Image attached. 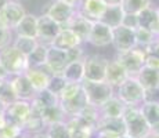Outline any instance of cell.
Returning <instances> with one entry per match:
<instances>
[{
  "instance_id": "3",
  "label": "cell",
  "mask_w": 159,
  "mask_h": 138,
  "mask_svg": "<svg viewBox=\"0 0 159 138\" xmlns=\"http://www.w3.org/2000/svg\"><path fill=\"white\" fill-rule=\"evenodd\" d=\"M84 94H86L87 102L97 108L105 104L109 98L115 96V88L109 86L107 82H89L83 80L80 83Z\"/></svg>"
},
{
  "instance_id": "10",
  "label": "cell",
  "mask_w": 159,
  "mask_h": 138,
  "mask_svg": "<svg viewBox=\"0 0 159 138\" xmlns=\"http://www.w3.org/2000/svg\"><path fill=\"white\" fill-rule=\"evenodd\" d=\"M76 11H78V8L72 7L68 3L61 2V0H54L46 11V15H48L53 21H56L58 25L65 28Z\"/></svg>"
},
{
  "instance_id": "31",
  "label": "cell",
  "mask_w": 159,
  "mask_h": 138,
  "mask_svg": "<svg viewBox=\"0 0 159 138\" xmlns=\"http://www.w3.org/2000/svg\"><path fill=\"white\" fill-rule=\"evenodd\" d=\"M39 43L40 42H39L38 39L25 38V36H17V38L14 39V42H13V46L17 48V50H20L26 58H28L29 55L32 54V51L38 47Z\"/></svg>"
},
{
  "instance_id": "37",
  "label": "cell",
  "mask_w": 159,
  "mask_h": 138,
  "mask_svg": "<svg viewBox=\"0 0 159 138\" xmlns=\"http://www.w3.org/2000/svg\"><path fill=\"white\" fill-rule=\"evenodd\" d=\"M66 82L65 78L62 75H51L50 78V82H48V86H47V90L51 91L53 94H56L58 97L61 94V91L64 90V87L66 86Z\"/></svg>"
},
{
  "instance_id": "52",
  "label": "cell",
  "mask_w": 159,
  "mask_h": 138,
  "mask_svg": "<svg viewBox=\"0 0 159 138\" xmlns=\"http://www.w3.org/2000/svg\"><path fill=\"white\" fill-rule=\"evenodd\" d=\"M94 138H109V137H105V136H101V134H96Z\"/></svg>"
},
{
  "instance_id": "4",
  "label": "cell",
  "mask_w": 159,
  "mask_h": 138,
  "mask_svg": "<svg viewBox=\"0 0 159 138\" xmlns=\"http://www.w3.org/2000/svg\"><path fill=\"white\" fill-rule=\"evenodd\" d=\"M118 93L115 94L126 106H140L144 102L145 90L137 78L130 76L125 83H122L118 88Z\"/></svg>"
},
{
  "instance_id": "49",
  "label": "cell",
  "mask_w": 159,
  "mask_h": 138,
  "mask_svg": "<svg viewBox=\"0 0 159 138\" xmlns=\"http://www.w3.org/2000/svg\"><path fill=\"white\" fill-rule=\"evenodd\" d=\"M108 6H116V4H120L122 0H104Z\"/></svg>"
},
{
  "instance_id": "33",
  "label": "cell",
  "mask_w": 159,
  "mask_h": 138,
  "mask_svg": "<svg viewBox=\"0 0 159 138\" xmlns=\"http://www.w3.org/2000/svg\"><path fill=\"white\" fill-rule=\"evenodd\" d=\"M43 127H46V126H44L43 120H42V118H40V113H39L38 110L32 109V113H30L28 122H26L25 126H24V131L36 134V133L43 131Z\"/></svg>"
},
{
  "instance_id": "41",
  "label": "cell",
  "mask_w": 159,
  "mask_h": 138,
  "mask_svg": "<svg viewBox=\"0 0 159 138\" xmlns=\"http://www.w3.org/2000/svg\"><path fill=\"white\" fill-rule=\"evenodd\" d=\"M66 54V60H68V64L69 62H75V61H83L84 60V51L82 48V46H76L73 48H69V50L65 51Z\"/></svg>"
},
{
  "instance_id": "39",
  "label": "cell",
  "mask_w": 159,
  "mask_h": 138,
  "mask_svg": "<svg viewBox=\"0 0 159 138\" xmlns=\"http://www.w3.org/2000/svg\"><path fill=\"white\" fill-rule=\"evenodd\" d=\"M22 133H24V130L20 126L7 122V123L0 128V138H17Z\"/></svg>"
},
{
  "instance_id": "48",
  "label": "cell",
  "mask_w": 159,
  "mask_h": 138,
  "mask_svg": "<svg viewBox=\"0 0 159 138\" xmlns=\"http://www.w3.org/2000/svg\"><path fill=\"white\" fill-rule=\"evenodd\" d=\"M7 78H10V76L7 75V73H6V70L2 68V66H0V83H2L3 80H4V79H7Z\"/></svg>"
},
{
  "instance_id": "47",
  "label": "cell",
  "mask_w": 159,
  "mask_h": 138,
  "mask_svg": "<svg viewBox=\"0 0 159 138\" xmlns=\"http://www.w3.org/2000/svg\"><path fill=\"white\" fill-rule=\"evenodd\" d=\"M30 138H50L47 136V133H43V131H40V133H36V134H32V137Z\"/></svg>"
},
{
  "instance_id": "44",
  "label": "cell",
  "mask_w": 159,
  "mask_h": 138,
  "mask_svg": "<svg viewBox=\"0 0 159 138\" xmlns=\"http://www.w3.org/2000/svg\"><path fill=\"white\" fill-rule=\"evenodd\" d=\"M144 50H145L147 54H155V55H158L159 57V38L155 39V40L152 42L148 47H145Z\"/></svg>"
},
{
  "instance_id": "22",
  "label": "cell",
  "mask_w": 159,
  "mask_h": 138,
  "mask_svg": "<svg viewBox=\"0 0 159 138\" xmlns=\"http://www.w3.org/2000/svg\"><path fill=\"white\" fill-rule=\"evenodd\" d=\"M137 20H139V26L145 28V29L151 30L154 35L159 36V18L157 8L147 7L140 14H137Z\"/></svg>"
},
{
  "instance_id": "21",
  "label": "cell",
  "mask_w": 159,
  "mask_h": 138,
  "mask_svg": "<svg viewBox=\"0 0 159 138\" xmlns=\"http://www.w3.org/2000/svg\"><path fill=\"white\" fill-rule=\"evenodd\" d=\"M87 104L89 102H87L86 94H84L83 88H82L76 96H73L72 98H69V100L64 101V102H60V105H61V108L64 109V112H65L66 118H72V116H76L78 113H80L82 109H83Z\"/></svg>"
},
{
  "instance_id": "19",
  "label": "cell",
  "mask_w": 159,
  "mask_h": 138,
  "mask_svg": "<svg viewBox=\"0 0 159 138\" xmlns=\"http://www.w3.org/2000/svg\"><path fill=\"white\" fill-rule=\"evenodd\" d=\"M80 44H82L80 39H79L69 28H62V29L60 30V33L56 36V39L51 42L50 46H53L54 48H58V50L66 51V50H69V48H73Z\"/></svg>"
},
{
  "instance_id": "2",
  "label": "cell",
  "mask_w": 159,
  "mask_h": 138,
  "mask_svg": "<svg viewBox=\"0 0 159 138\" xmlns=\"http://www.w3.org/2000/svg\"><path fill=\"white\" fill-rule=\"evenodd\" d=\"M0 66L11 78L25 73L29 68V62L28 58L11 44L0 51Z\"/></svg>"
},
{
  "instance_id": "29",
  "label": "cell",
  "mask_w": 159,
  "mask_h": 138,
  "mask_svg": "<svg viewBox=\"0 0 159 138\" xmlns=\"http://www.w3.org/2000/svg\"><path fill=\"white\" fill-rule=\"evenodd\" d=\"M47 51L48 44L44 43H39L38 47L32 51V54L28 57L29 66H35V68H44L46 60H47Z\"/></svg>"
},
{
  "instance_id": "20",
  "label": "cell",
  "mask_w": 159,
  "mask_h": 138,
  "mask_svg": "<svg viewBox=\"0 0 159 138\" xmlns=\"http://www.w3.org/2000/svg\"><path fill=\"white\" fill-rule=\"evenodd\" d=\"M25 76L28 78V80L30 82L32 87L35 88V91H42L46 90L50 82L51 75L43 68H35V66H29L25 72Z\"/></svg>"
},
{
  "instance_id": "7",
  "label": "cell",
  "mask_w": 159,
  "mask_h": 138,
  "mask_svg": "<svg viewBox=\"0 0 159 138\" xmlns=\"http://www.w3.org/2000/svg\"><path fill=\"white\" fill-rule=\"evenodd\" d=\"M30 113H32V104L30 101L25 100H15L14 102H11L10 105L4 108V115L7 122L20 126L22 130L25 123L28 122Z\"/></svg>"
},
{
  "instance_id": "34",
  "label": "cell",
  "mask_w": 159,
  "mask_h": 138,
  "mask_svg": "<svg viewBox=\"0 0 159 138\" xmlns=\"http://www.w3.org/2000/svg\"><path fill=\"white\" fill-rule=\"evenodd\" d=\"M15 100H17V97H15L13 86H11L10 78H7L0 83V102L4 106H7L11 102H14Z\"/></svg>"
},
{
  "instance_id": "28",
  "label": "cell",
  "mask_w": 159,
  "mask_h": 138,
  "mask_svg": "<svg viewBox=\"0 0 159 138\" xmlns=\"http://www.w3.org/2000/svg\"><path fill=\"white\" fill-rule=\"evenodd\" d=\"M62 76L69 83H82L84 80V66L83 61H75L69 62L66 68L64 69Z\"/></svg>"
},
{
  "instance_id": "53",
  "label": "cell",
  "mask_w": 159,
  "mask_h": 138,
  "mask_svg": "<svg viewBox=\"0 0 159 138\" xmlns=\"http://www.w3.org/2000/svg\"><path fill=\"white\" fill-rule=\"evenodd\" d=\"M145 138H159V136H155V134H152V133H151L148 137H145Z\"/></svg>"
},
{
  "instance_id": "8",
  "label": "cell",
  "mask_w": 159,
  "mask_h": 138,
  "mask_svg": "<svg viewBox=\"0 0 159 138\" xmlns=\"http://www.w3.org/2000/svg\"><path fill=\"white\" fill-rule=\"evenodd\" d=\"M96 134L109 138H120L126 136V126L122 118H100L96 124Z\"/></svg>"
},
{
  "instance_id": "27",
  "label": "cell",
  "mask_w": 159,
  "mask_h": 138,
  "mask_svg": "<svg viewBox=\"0 0 159 138\" xmlns=\"http://www.w3.org/2000/svg\"><path fill=\"white\" fill-rule=\"evenodd\" d=\"M136 78L140 82V84L144 87V90H157V88H159V70L149 69L144 66Z\"/></svg>"
},
{
  "instance_id": "15",
  "label": "cell",
  "mask_w": 159,
  "mask_h": 138,
  "mask_svg": "<svg viewBox=\"0 0 159 138\" xmlns=\"http://www.w3.org/2000/svg\"><path fill=\"white\" fill-rule=\"evenodd\" d=\"M107 7L108 4L104 0H82L78 11L91 22H97L101 20Z\"/></svg>"
},
{
  "instance_id": "6",
  "label": "cell",
  "mask_w": 159,
  "mask_h": 138,
  "mask_svg": "<svg viewBox=\"0 0 159 138\" xmlns=\"http://www.w3.org/2000/svg\"><path fill=\"white\" fill-rule=\"evenodd\" d=\"M108 60L102 55L91 54L86 55L83 60L84 80L89 82H105V72Z\"/></svg>"
},
{
  "instance_id": "1",
  "label": "cell",
  "mask_w": 159,
  "mask_h": 138,
  "mask_svg": "<svg viewBox=\"0 0 159 138\" xmlns=\"http://www.w3.org/2000/svg\"><path fill=\"white\" fill-rule=\"evenodd\" d=\"M122 119L126 126V134L133 138H145L151 134V126L145 120L140 106H126Z\"/></svg>"
},
{
  "instance_id": "23",
  "label": "cell",
  "mask_w": 159,
  "mask_h": 138,
  "mask_svg": "<svg viewBox=\"0 0 159 138\" xmlns=\"http://www.w3.org/2000/svg\"><path fill=\"white\" fill-rule=\"evenodd\" d=\"M14 30L17 33V36L38 39V17L26 13V15L21 20V22L18 24Z\"/></svg>"
},
{
  "instance_id": "32",
  "label": "cell",
  "mask_w": 159,
  "mask_h": 138,
  "mask_svg": "<svg viewBox=\"0 0 159 138\" xmlns=\"http://www.w3.org/2000/svg\"><path fill=\"white\" fill-rule=\"evenodd\" d=\"M122 8L126 14H140L147 7H151V0H122Z\"/></svg>"
},
{
  "instance_id": "13",
  "label": "cell",
  "mask_w": 159,
  "mask_h": 138,
  "mask_svg": "<svg viewBox=\"0 0 159 138\" xmlns=\"http://www.w3.org/2000/svg\"><path fill=\"white\" fill-rule=\"evenodd\" d=\"M66 65H68V60H66L65 51L54 48L53 46H48L47 60H46L44 69L50 75H62Z\"/></svg>"
},
{
  "instance_id": "46",
  "label": "cell",
  "mask_w": 159,
  "mask_h": 138,
  "mask_svg": "<svg viewBox=\"0 0 159 138\" xmlns=\"http://www.w3.org/2000/svg\"><path fill=\"white\" fill-rule=\"evenodd\" d=\"M6 123H7V119H6V115H4V110L0 112V128L3 127Z\"/></svg>"
},
{
  "instance_id": "38",
  "label": "cell",
  "mask_w": 159,
  "mask_h": 138,
  "mask_svg": "<svg viewBox=\"0 0 159 138\" xmlns=\"http://www.w3.org/2000/svg\"><path fill=\"white\" fill-rule=\"evenodd\" d=\"M80 90H82L80 83H69L68 82L66 86L64 87V90L61 91V94L58 96V100H60V102H64V101H66V100H69V98H72L73 96H76Z\"/></svg>"
},
{
  "instance_id": "36",
  "label": "cell",
  "mask_w": 159,
  "mask_h": 138,
  "mask_svg": "<svg viewBox=\"0 0 159 138\" xmlns=\"http://www.w3.org/2000/svg\"><path fill=\"white\" fill-rule=\"evenodd\" d=\"M46 133L50 138H71V133H69V128L66 126V122L48 126Z\"/></svg>"
},
{
  "instance_id": "55",
  "label": "cell",
  "mask_w": 159,
  "mask_h": 138,
  "mask_svg": "<svg viewBox=\"0 0 159 138\" xmlns=\"http://www.w3.org/2000/svg\"><path fill=\"white\" fill-rule=\"evenodd\" d=\"M120 138H133V137H130V136H127V134H126V136H123V137H120Z\"/></svg>"
},
{
  "instance_id": "9",
  "label": "cell",
  "mask_w": 159,
  "mask_h": 138,
  "mask_svg": "<svg viewBox=\"0 0 159 138\" xmlns=\"http://www.w3.org/2000/svg\"><path fill=\"white\" fill-rule=\"evenodd\" d=\"M112 46L115 47V50L118 53L127 51L137 47L134 29H130V28H126L123 25L112 29Z\"/></svg>"
},
{
  "instance_id": "45",
  "label": "cell",
  "mask_w": 159,
  "mask_h": 138,
  "mask_svg": "<svg viewBox=\"0 0 159 138\" xmlns=\"http://www.w3.org/2000/svg\"><path fill=\"white\" fill-rule=\"evenodd\" d=\"M61 2H65V3H68V4H71L72 7H78V6H80V3H82V0H61Z\"/></svg>"
},
{
  "instance_id": "14",
  "label": "cell",
  "mask_w": 159,
  "mask_h": 138,
  "mask_svg": "<svg viewBox=\"0 0 159 138\" xmlns=\"http://www.w3.org/2000/svg\"><path fill=\"white\" fill-rule=\"evenodd\" d=\"M87 42L94 47H108L109 44H112V29L101 21L93 22Z\"/></svg>"
},
{
  "instance_id": "11",
  "label": "cell",
  "mask_w": 159,
  "mask_h": 138,
  "mask_svg": "<svg viewBox=\"0 0 159 138\" xmlns=\"http://www.w3.org/2000/svg\"><path fill=\"white\" fill-rule=\"evenodd\" d=\"M61 29H62V26L58 25L48 15L43 14L38 17V40L40 43L50 46Z\"/></svg>"
},
{
  "instance_id": "50",
  "label": "cell",
  "mask_w": 159,
  "mask_h": 138,
  "mask_svg": "<svg viewBox=\"0 0 159 138\" xmlns=\"http://www.w3.org/2000/svg\"><path fill=\"white\" fill-rule=\"evenodd\" d=\"M10 2H11V0H0V11H2L3 8H4Z\"/></svg>"
},
{
  "instance_id": "16",
  "label": "cell",
  "mask_w": 159,
  "mask_h": 138,
  "mask_svg": "<svg viewBox=\"0 0 159 138\" xmlns=\"http://www.w3.org/2000/svg\"><path fill=\"white\" fill-rule=\"evenodd\" d=\"M10 82H11V86H13V90L15 93L17 100L32 101L33 98H35L36 91H35V88L32 87L28 78L25 76V73L17 75V76H11Z\"/></svg>"
},
{
  "instance_id": "26",
  "label": "cell",
  "mask_w": 159,
  "mask_h": 138,
  "mask_svg": "<svg viewBox=\"0 0 159 138\" xmlns=\"http://www.w3.org/2000/svg\"><path fill=\"white\" fill-rule=\"evenodd\" d=\"M125 108L126 105L116 96H114L98 108L100 118H122Z\"/></svg>"
},
{
  "instance_id": "30",
  "label": "cell",
  "mask_w": 159,
  "mask_h": 138,
  "mask_svg": "<svg viewBox=\"0 0 159 138\" xmlns=\"http://www.w3.org/2000/svg\"><path fill=\"white\" fill-rule=\"evenodd\" d=\"M140 109L151 128L159 124V102H143Z\"/></svg>"
},
{
  "instance_id": "25",
  "label": "cell",
  "mask_w": 159,
  "mask_h": 138,
  "mask_svg": "<svg viewBox=\"0 0 159 138\" xmlns=\"http://www.w3.org/2000/svg\"><path fill=\"white\" fill-rule=\"evenodd\" d=\"M39 113H40V118L46 127H48L51 124H56V123H61V122H66V119H68L60 104L43 108Z\"/></svg>"
},
{
  "instance_id": "24",
  "label": "cell",
  "mask_w": 159,
  "mask_h": 138,
  "mask_svg": "<svg viewBox=\"0 0 159 138\" xmlns=\"http://www.w3.org/2000/svg\"><path fill=\"white\" fill-rule=\"evenodd\" d=\"M125 11L122 8L120 4H116V6H108L105 10V13L101 17V22L105 24L107 26H109L111 29H115V28L120 26L122 22H123V18H125Z\"/></svg>"
},
{
  "instance_id": "17",
  "label": "cell",
  "mask_w": 159,
  "mask_h": 138,
  "mask_svg": "<svg viewBox=\"0 0 159 138\" xmlns=\"http://www.w3.org/2000/svg\"><path fill=\"white\" fill-rule=\"evenodd\" d=\"M65 28H69L79 39L80 42H87L89 40V36H90L91 32V28H93V22L90 20H87L86 17H83L79 11H76L75 15L71 18V21L68 22V25Z\"/></svg>"
},
{
  "instance_id": "43",
  "label": "cell",
  "mask_w": 159,
  "mask_h": 138,
  "mask_svg": "<svg viewBox=\"0 0 159 138\" xmlns=\"http://www.w3.org/2000/svg\"><path fill=\"white\" fill-rule=\"evenodd\" d=\"M144 66H147V68H149V69L159 70V57L155 54H147Z\"/></svg>"
},
{
  "instance_id": "12",
  "label": "cell",
  "mask_w": 159,
  "mask_h": 138,
  "mask_svg": "<svg viewBox=\"0 0 159 138\" xmlns=\"http://www.w3.org/2000/svg\"><path fill=\"white\" fill-rule=\"evenodd\" d=\"M25 15H26V11L24 8V6L18 2H14V0H11L0 11V18L3 21V25H4V28H8L11 30H14L17 28V25L21 22V20Z\"/></svg>"
},
{
  "instance_id": "5",
  "label": "cell",
  "mask_w": 159,
  "mask_h": 138,
  "mask_svg": "<svg viewBox=\"0 0 159 138\" xmlns=\"http://www.w3.org/2000/svg\"><path fill=\"white\" fill-rule=\"evenodd\" d=\"M145 57H147L145 50L143 47L137 46V47L131 48V50L118 53L115 60L123 66L125 70L129 73V76H134L136 78L140 73V70L144 68Z\"/></svg>"
},
{
  "instance_id": "35",
  "label": "cell",
  "mask_w": 159,
  "mask_h": 138,
  "mask_svg": "<svg viewBox=\"0 0 159 138\" xmlns=\"http://www.w3.org/2000/svg\"><path fill=\"white\" fill-rule=\"evenodd\" d=\"M134 32H136L137 46H139V47H143V48L148 47V46L151 44V43L154 42L155 39L159 38V36L154 35V33H152L151 30L145 29V28H141V26H139L136 30H134Z\"/></svg>"
},
{
  "instance_id": "51",
  "label": "cell",
  "mask_w": 159,
  "mask_h": 138,
  "mask_svg": "<svg viewBox=\"0 0 159 138\" xmlns=\"http://www.w3.org/2000/svg\"><path fill=\"white\" fill-rule=\"evenodd\" d=\"M17 138H30V136H28V134H25V133H22V134H20Z\"/></svg>"
},
{
  "instance_id": "18",
  "label": "cell",
  "mask_w": 159,
  "mask_h": 138,
  "mask_svg": "<svg viewBox=\"0 0 159 138\" xmlns=\"http://www.w3.org/2000/svg\"><path fill=\"white\" fill-rule=\"evenodd\" d=\"M129 73L125 70V68L118 62L116 60L108 61L107 65V72H105V82L114 88H118L122 83H125L129 79Z\"/></svg>"
},
{
  "instance_id": "42",
  "label": "cell",
  "mask_w": 159,
  "mask_h": 138,
  "mask_svg": "<svg viewBox=\"0 0 159 138\" xmlns=\"http://www.w3.org/2000/svg\"><path fill=\"white\" fill-rule=\"evenodd\" d=\"M122 25L136 30L137 28H139V20H137V15H134V14H125V18H123Z\"/></svg>"
},
{
  "instance_id": "54",
  "label": "cell",
  "mask_w": 159,
  "mask_h": 138,
  "mask_svg": "<svg viewBox=\"0 0 159 138\" xmlns=\"http://www.w3.org/2000/svg\"><path fill=\"white\" fill-rule=\"evenodd\" d=\"M4 108H6V106H4V105H3V104H2V102H0V112H3V110H4Z\"/></svg>"
},
{
  "instance_id": "40",
  "label": "cell",
  "mask_w": 159,
  "mask_h": 138,
  "mask_svg": "<svg viewBox=\"0 0 159 138\" xmlns=\"http://www.w3.org/2000/svg\"><path fill=\"white\" fill-rule=\"evenodd\" d=\"M14 42V36H13V30L8 28H0V51L3 48L11 46Z\"/></svg>"
}]
</instances>
